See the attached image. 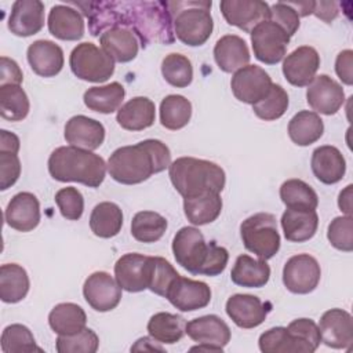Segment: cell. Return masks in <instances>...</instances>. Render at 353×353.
I'll return each mask as SVG.
<instances>
[{"instance_id":"cell-1","label":"cell","mask_w":353,"mask_h":353,"mask_svg":"<svg viewBox=\"0 0 353 353\" xmlns=\"http://www.w3.org/2000/svg\"><path fill=\"white\" fill-rule=\"evenodd\" d=\"M88 18L92 36L110 28H127L135 33L142 48L152 43L172 44V17L167 1H70Z\"/></svg>"},{"instance_id":"cell-2","label":"cell","mask_w":353,"mask_h":353,"mask_svg":"<svg viewBox=\"0 0 353 353\" xmlns=\"http://www.w3.org/2000/svg\"><path fill=\"white\" fill-rule=\"evenodd\" d=\"M171 164L168 146L159 139H145L117 148L108 160V172L123 185H137L161 172Z\"/></svg>"},{"instance_id":"cell-3","label":"cell","mask_w":353,"mask_h":353,"mask_svg":"<svg viewBox=\"0 0 353 353\" xmlns=\"http://www.w3.org/2000/svg\"><path fill=\"white\" fill-rule=\"evenodd\" d=\"M172 254L176 263L189 273L208 277L221 274L229 261L228 250L215 241L207 243L194 226H183L175 233Z\"/></svg>"},{"instance_id":"cell-4","label":"cell","mask_w":353,"mask_h":353,"mask_svg":"<svg viewBox=\"0 0 353 353\" xmlns=\"http://www.w3.org/2000/svg\"><path fill=\"white\" fill-rule=\"evenodd\" d=\"M105 160L87 149L59 146L48 157V172L59 182H77L88 188H98L106 175Z\"/></svg>"},{"instance_id":"cell-5","label":"cell","mask_w":353,"mask_h":353,"mask_svg":"<svg viewBox=\"0 0 353 353\" xmlns=\"http://www.w3.org/2000/svg\"><path fill=\"white\" fill-rule=\"evenodd\" d=\"M168 175L183 199L204 193H221L226 183V175L221 165L196 157L174 160L168 167Z\"/></svg>"},{"instance_id":"cell-6","label":"cell","mask_w":353,"mask_h":353,"mask_svg":"<svg viewBox=\"0 0 353 353\" xmlns=\"http://www.w3.org/2000/svg\"><path fill=\"white\" fill-rule=\"evenodd\" d=\"M211 6L212 3L207 0L167 1L172 17L174 34L181 43L199 47L210 39L214 29Z\"/></svg>"},{"instance_id":"cell-7","label":"cell","mask_w":353,"mask_h":353,"mask_svg":"<svg viewBox=\"0 0 353 353\" xmlns=\"http://www.w3.org/2000/svg\"><path fill=\"white\" fill-rule=\"evenodd\" d=\"M240 234L244 247L259 259L268 261L280 250V234L276 216L269 212H258L240 225Z\"/></svg>"},{"instance_id":"cell-8","label":"cell","mask_w":353,"mask_h":353,"mask_svg":"<svg viewBox=\"0 0 353 353\" xmlns=\"http://www.w3.org/2000/svg\"><path fill=\"white\" fill-rule=\"evenodd\" d=\"M73 74L84 81L103 83L114 73V61L94 43L77 44L69 57Z\"/></svg>"},{"instance_id":"cell-9","label":"cell","mask_w":353,"mask_h":353,"mask_svg":"<svg viewBox=\"0 0 353 353\" xmlns=\"http://www.w3.org/2000/svg\"><path fill=\"white\" fill-rule=\"evenodd\" d=\"M250 34L254 55L262 63L276 65L285 57L291 37L276 22L263 21Z\"/></svg>"},{"instance_id":"cell-10","label":"cell","mask_w":353,"mask_h":353,"mask_svg":"<svg viewBox=\"0 0 353 353\" xmlns=\"http://www.w3.org/2000/svg\"><path fill=\"white\" fill-rule=\"evenodd\" d=\"M321 269L316 258L309 254L291 256L283 268V283L292 294H309L320 283Z\"/></svg>"},{"instance_id":"cell-11","label":"cell","mask_w":353,"mask_h":353,"mask_svg":"<svg viewBox=\"0 0 353 353\" xmlns=\"http://www.w3.org/2000/svg\"><path fill=\"white\" fill-rule=\"evenodd\" d=\"M219 8L229 25L245 33L270 19V6L262 0H222Z\"/></svg>"},{"instance_id":"cell-12","label":"cell","mask_w":353,"mask_h":353,"mask_svg":"<svg viewBox=\"0 0 353 353\" xmlns=\"http://www.w3.org/2000/svg\"><path fill=\"white\" fill-rule=\"evenodd\" d=\"M272 77L256 65H247L236 70L230 80L233 95L244 103L254 105L261 101L270 90Z\"/></svg>"},{"instance_id":"cell-13","label":"cell","mask_w":353,"mask_h":353,"mask_svg":"<svg viewBox=\"0 0 353 353\" xmlns=\"http://www.w3.org/2000/svg\"><path fill=\"white\" fill-rule=\"evenodd\" d=\"M152 256L138 252L121 255L114 263V277L119 285L128 292H141L149 287Z\"/></svg>"},{"instance_id":"cell-14","label":"cell","mask_w":353,"mask_h":353,"mask_svg":"<svg viewBox=\"0 0 353 353\" xmlns=\"http://www.w3.org/2000/svg\"><path fill=\"white\" fill-rule=\"evenodd\" d=\"M121 287L108 272H94L83 285L85 302L97 312H110L121 301Z\"/></svg>"},{"instance_id":"cell-15","label":"cell","mask_w":353,"mask_h":353,"mask_svg":"<svg viewBox=\"0 0 353 353\" xmlns=\"http://www.w3.org/2000/svg\"><path fill=\"white\" fill-rule=\"evenodd\" d=\"M306 101L309 106L321 114H335L345 102L342 85L328 74H319L307 84Z\"/></svg>"},{"instance_id":"cell-16","label":"cell","mask_w":353,"mask_h":353,"mask_svg":"<svg viewBox=\"0 0 353 353\" xmlns=\"http://www.w3.org/2000/svg\"><path fill=\"white\" fill-rule=\"evenodd\" d=\"M170 303L181 312H193L205 307L211 301V288L207 283L182 277L172 283L165 296Z\"/></svg>"},{"instance_id":"cell-17","label":"cell","mask_w":353,"mask_h":353,"mask_svg":"<svg viewBox=\"0 0 353 353\" xmlns=\"http://www.w3.org/2000/svg\"><path fill=\"white\" fill-rule=\"evenodd\" d=\"M319 330L321 342L332 349H350L353 343V320L349 312L334 307L323 313Z\"/></svg>"},{"instance_id":"cell-18","label":"cell","mask_w":353,"mask_h":353,"mask_svg":"<svg viewBox=\"0 0 353 353\" xmlns=\"http://www.w3.org/2000/svg\"><path fill=\"white\" fill-rule=\"evenodd\" d=\"M320 68V55L310 46H301L284 58L283 74L295 87L307 85Z\"/></svg>"},{"instance_id":"cell-19","label":"cell","mask_w":353,"mask_h":353,"mask_svg":"<svg viewBox=\"0 0 353 353\" xmlns=\"http://www.w3.org/2000/svg\"><path fill=\"white\" fill-rule=\"evenodd\" d=\"M226 313L232 321L240 328H255L261 325L270 306L263 303L258 296L250 294H234L226 301Z\"/></svg>"},{"instance_id":"cell-20","label":"cell","mask_w":353,"mask_h":353,"mask_svg":"<svg viewBox=\"0 0 353 353\" xmlns=\"http://www.w3.org/2000/svg\"><path fill=\"white\" fill-rule=\"evenodd\" d=\"M7 26L19 37L39 33L44 26V4L40 0H17L11 7Z\"/></svg>"},{"instance_id":"cell-21","label":"cell","mask_w":353,"mask_h":353,"mask_svg":"<svg viewBox=\"0 0 353 353\" xmlns=\"http://www.w3.org/2000/svg\"><path fill=\"white\" fill-rule=\"evenodd\" d=\"M6 223L18 232H30L40 223V203L30 192L12 196L4 211Z\"/></svg>"},{"instance_id":"cell-22","label":"cell","mask_w":353,"mask_h":353,"mask_svg":"<svg viewBox=\"0 0 353 353\" xmlns=\"http://www.w3.org/2000/svg\"><path fill=\"white\" fill-rule=\"evenodd\" d=\"M63 137L70 146L92 152L103 143L105 127L95 119L77 114L66 121Z\"/></svg>"},{"instance_id":"cell-23","label":"cell","mask_w":353,"mask_h":353,"mask_svg":"<svg viewBox=\"0 0 353 353\" xmlns=\"http://www.w3.org/2000/svg\"><path fill=\"white\" fill-rule=\"evenodd\" d=\"M185 334L197 343H207L219 349H223L232 336L229 325L216 314H207L188 321Z\"/></svg>"},{"instance_id":"cell-24","label":"cell","mask_w":353,"mask_h":353,"mask_svg":"<svg viewBox=\"0 0 353 353\" xmlns=\"http://www.w3.org/2000/svg\"><path fill=\"white\" fill-rule=\"evenodd\" d=\"M32 70L41 77H54L63 68V51L51 40H36L26 51Z\"/></svg>"},{"instance_id":"cell-25","label":"cell","mask_w":353,"mask_h":353,"mask_svg":"<svg viewBox=\"0 0 353 353\" xmlns=\"http://www.w3.org/2000/svg\"><path fill=\"white\" fill-rule=\"evenodd\" d=\"M310 167L314 176L325 185L338 183L346 172V161L341 150L331 145H323L313 150Z\"/></svg>"},{"instance_id":"cell-26","label":"cell","mask_w":353,"mask_h":353,"mask_svg":"<svg viewBox=\"0 0 353 353\" xmlns=\"http://www.w3.org/2000/svg\"><path fill=\"white\" fill-rule=\"evenodd\" d=\"M50 33L65 41H76L84 36V19L69 4H57L50 10L47 19Z\"/></svg>"},{"instance_id":"cell-27","label":"cell","mask_w":353,"mask_h":353,"mask_svg":"<svg viewBox=\"0 0 353 353\" xmlns=\"http://www.w3.org/2000/svg\"><path fill=\"white\" fill-rule=\"evenodd\" d=\"M250 51L244 39L237 34H225L215 43L214 59L225 73H234L250 62Z\"/></svg>"},{"instance_id":"cell-28","label":"cell","mask_w":353,"mask_h":353,"mask_svg":"<svg viewBox=\"0 0 353 353\" xmlns=\"http://www.w3.org/2000/svg\"><path fill=\"white\" fill-rule=\"evenodd\" d=\"M101 48L114 61L125 63L138 55L139 40L135 33L127 28H110L99 36Z\"/></svg>"},{"instance_id":"cell-29","label":"cell","mask_w":353,"mask_h":353,"mask_svg":"<svg viewBox=\"0 0 353 353\" xmlns=\"http://www.w3.org/2000/svg\"><path fill=\"white\" fill-rule=\"evenodd\" d=\"M156 119V106L148 97H134L117 110L116 120L119 125L128 131H141L153 125Z\"/></svg>"},{"instance_id":"cell-30","label":"cell","mask_w":353,"mask_h":353,"mask_svg":"<svg viewBox=\"0 0 353 353\" xmlns=\"http://www.w3.org/2000/svg\"><path fill=\"white\" fill-rule=\"evenodd\" d=\"M281 228L288 241L303 243L310 240L319 226V215L316 210L287 208L281 215Z\"/></svg>"},{"instance_id":"cell-31","label":"cell","mask_w":353,"mask_h":353,"mask_svg":"<svg viewBox=\"0 0 353 353\" xmlns=\"http://www.w3.org/2000/svg\"><path fill=\"white\" fill-rule=\"evenodd\" d=\"M270 277V268L263 259H254L241 254L237 256L230 272V279L236 285L245 288H261Z\"/></svg>"},{"instance_id":"cell-32","label":"cell","mask_w":353,"mask_h":353,"mask_svg":"<svg viewBox=\"0 0 353 353\" xmlns=\"http://www.w3.org/2000/svg\"><path fill=\"white\" fill-rule=\"evenodd\" d=\"M48 324L58 335H73L85 328L87 314L77 303L63 302L51 309Z\"/></svg>"},{"instance_id":"cell-33","label":"cell","mask_w":353,"mask_h":353,"mask_svg":"<svg viewBox=\"0 0 353 353\" xmlns=\"http://www.w3.org/2000/svg\"><path fill=\"white\" fill-rule=\"evenodd\" d=\"M222 211L221 193H204L183 199V212L192 225H207L214 222Z\"/></svg>"},{"instance_id":"cell-34","label":"cell","mask_w":353,"mask_h":353,"mask_svg":"<svg viewBox=\"0 0 353 353\" xmlns=\"http://www.w3.org/2000/svg\"><path fill=\"white\" fill-rule=\"evenodd\" d=\"M324 132V123L316 112L301 110L288 123L290 139L298 146H309L317 142Z\"/></svg>"},{"instance_id":"cell-35","label":"cell","mask_w":353,"mask_h":353,"mask_svg":"<svg viewBox=\"0 0 353 353\" xmlns=\"http://www.w3.org/2000/svg\"><path fill=\"white\" fill-rule=\"evenodd\" d=\"M124 95V87L119 81H113L106 85L88 88L83 95V101L90 110L109 114L120 109Z\"/></svg>"},{"instance_id":"cell-36","label":"cell","mask_w":353,"mask_h":353,"mask_svg":"<svg viewBox=\"0 0 353 353\" xmlns=\"http://www.w3.org/2000/svg\"><path fill=\"white\" fill-rule=\"evenodd\" d=\"M29 276L18 263H4L0 268V298L6 303H17L29 292Z\"/></svg>"},{"instance_id":"cell-37","label":"cell","mask_w":353,"mask_h":353,"mask_svg":"<svg viewBox=\"0 0 353 353\" xmlns=\"http://www.w3.org/2000/svg\"><path fill=\"white\" fill-rule=\"evenodd\" d=\"M123 226L121 208L112 201H102L94 207L90 215L91 232L102 239H110L120 233Z\"/></svg>"},{"instance_id":"cell-38","label":"cell","mask_w":353,"mask_h":353,"mask_svg":"<svg viewBox=\"0 0 353 353\" xmlns=\"http://www.w3.org/2000/svg\"><path fill=\"white\" fill-rule=\"evenodd\" d=\"M185 327L186 321L182 316L168 312L156 313L148 321L149 336L156 342L165 345H172L181 341L185 335Z\"/></svg>"},{"instance_id":"cell-39","label":"cell","mask_w":353,"mask_h":353,"mask_svg":"<svg viewBox=\"0 0 353 353\" xmlns=\"http://www.w3.org/2000/svg\"><path fill=\"white\" fill-rule=\"evenodd\" d=\"M259 350L263 353H313V350L288 332L287 327H273L261 334Z\"/></svg>"},{"instance_id":"cell-40","label":"cell","mask_w":353,"mask_h":353,"mask_svg":"<svg viewBox=\"0 0 353 353\" xmlns=\"http://www.w3.org/2000/svg\"><path fill=\"white\" fill-rule=\"evenodd\" d=\"M192 103L178 94L167 95L160 103V123L167 130H181L190 121Z\"/></svg>"},{"instance_id":"cell-41","label":"cell","mask_w":353,"mask_h":353,"mask_svg":"<svg viewBox=\"0 0 353 353\" xmlns=\"http://www.w3.org/2000/svg\"><path fill=\"white\" fill-rule=\"evenodd\" d=\"M167 219L154 211H139L132 216L131 234L137 241L154 243L167 230Z\"/></svg>"},{"instance_id":"cell-42","label":"cell","mask_w":353,"mask_h":353,"mask_svg":"<svg viewBox=\"0 0 353 353\" xmlns=\"http://www.w3.org/2000/svg\"><path fill=\"white\" fill-rule=\"evenodd\" d=\"M280 199L287 208L316 210L319 205L317 193L302 179H287L280 186Z\"/></svg>"},{"instance_id":"cell-43","label":"cell","mask_w":353,"mask_h":353,"mask_svg":"<svg viewBox=\"0 0 353 353\" xmlns=\"http://www.w3.org/2000/svg\"><path fill=\"white\" fill-rule=\"evenodd\" d=\"M30 109L29 98L21 85H0V113L10 121L23 120Z\"/></svg>"},{"instance_id":"cell-44","label":"cell","mask_w":353,"mask_h":353,"mask_svg":"<svg viewBox=\"0 0 353 353\" xmlns=\"http://www.w3.org/2000/svg\"><path fill=\"white\" fill-rule=\"evenodd\" d=\"M161 74L172 87L185 88L193 80V66L183 54L171 52L161 61Z\"/></svg>"},{"instance_id":"cell-45","label":"cell","mask_w":353,"mask_h":353,"mask_svg":"<svg viewBox=\"0 0 353 353\" xmlns=\"http://www.w3.org/2000/svg\"><path fill=\"white\" fill-rule=\"evenodd\" d=\"M290 99L287 91L280 84H272L269 92L256 103L252 105L254 113L265 120V121H273L280 119L288 108Z\"/></svg>"},{"instance_id":"cell-46","label":"cell","mask_w":353,"mask_h":353,"mask_svg":"<svg viewBox=\"0 0 353 353\" xmlns=\"http://www.w3.org/2000/svg\"><path fill=\"white\" fill-rule=\"evenodd\" d=\"M1 350L3 353L41 352V349L36 345L32 331L23 324H10L3 330Z\"/></svg>"},{"instance_id":"cell-47","label":"cell","mask_w":353,"mask_h":353,"mask_svg":"<svg viewBox=\"0 0 353 353\" xmlns=\"http://www.w3.org/2000/svg\"><path fill=\"white\" fill-rule=\"evenodd\" d=\"M58 353H95L99 347V338L91 328H84L73 335H58Z\"/></svg>"},{"instance_id":"cell-48","label":"cell","mask_w":353,"mask_h":353,"mask_svg":"<svg viewBox=\"0 0 353 353\" xmlns=\"http://www.w3.org/2000/svg\"><path fill=\"white\" fill-rule=\"evenodd\" d=\"M179 273L174 266L161 256H152V269L149 279V290L163 298L167 296L170 287L176 280Z\"/></svg>"},{"instance_id":"cell-49","label":"cell","mask_w":353,"mask_h":353,"mask_svg":"<svg viewBox=\"0 0 353 353\" xmlns=\"http://www.w3.org/2000/svg\"><path fill=\"white\" fill-rule=\"evenodd\" d=\"M327 239L336 250L353 251V219L350 215L336 216L331 221L327 230Z\"/></svg>"},{"instance_id":"cell-50","label":"cell","mask_w":353,"mask_h":353,"mask_svg":"<svg viewBox=\"0 0 353 353\" xmlns=\"http://www.w3.org/2000/svg\"><path fill=\"white\" fill-rule=\"evenodd\" d=\"M55 203L61 215L69 221H77L84 211V199L77 188L66 186L55 193Z\"/></svg>"},{"instance_id":"cell-51","label":"cell","mask_w":353,"mask_h":353,"mask_svg":"<svg viewBox=\"0 0 353 353\" xmlns=\"http://www.w3.org/2000/svg\"><path fill=\"white\" fill-rule=\"evenodd\" d=\"M270 21L281 26L290 37L299 29V15L287 1H277L270 6Z\"/></svg>"},{"instance_id":"cell-52","label":"cell","mask_w":353,"mask_h":353,"mask_svg":"<svg viewBox=\"0 0 353 353\" xmlns=\"http://www.w3.org/2000/svg\"><path fill=\"white\" fill-rule=\"evenodd\" d=\"M287 330L299 341L306 343L313 352L319 347L321 342L319 325L312 319H296L288 324Z\"/></svg>"},{"instance_id":"cell-53","label":"cell","mask_w":353,"mask_h":353,"mask_svg":"<svg viewBox=\"0 0 353 353\" xmlns=\"http://www.w3.org/2000/svg\"><path fill=\"white\" fill-rule=\"evenodd\" d=\"M21 175V161L18 154L0 152V189L11 188Z\"/></svg>"},{"instance_id":"cell-54","label":"cell","mask_w":353,"mask_h":353,"mask_svg":"<svg viewBox=\"0 0 353 353\" xmlns=\"http://www.w3.org/2000/svg\"><path fill=\"white\" fill-rule=\"evenodd\" d=\"M23 80V74L18 63L8 58V57H1L0 59V85H7V84H15L19 85Z\"/></svg>"},{"instance_id":"cell-55","label":"cell","mask_w":353,"mask_h":353,"mask_svg":"<svg viewBox=\"0 0 353 353\" xmlns=\"http://www.w3.org/2000/svg\"><path fill=\"white\" fill-rule=\"evenodd\" d=\"M352 65H353V51L352 50H343L338 54L335 61V72L338 77L345 83L346 85L353 84V74H352Z\"/></svg>"},{"instance_id":"cell-56","label":"cell","mask_w":353,"mask_h":353,"mask_svg":"<svg viewBox=\"0 0 353 353\" xmlns=\"http://www.w3.org/2000/svg\"><path fill=\"white\" fill-rule=\"evenodd\" d=\"M338 12L339 11L336 7V3H334V1H316L314 3L313 14L327 23L334 21L338 17Z\"/></svg>"},{"instance_id":"cell-57","label":"cell","mask_w":353,"mask_h":353,"mask_svg":"<svg viewBox=\"0 0 353 353\" xmlns=\"http://www.w3.org/2000/svg\"><path fill=\"white\" fill-rule=\"evenodd\" d=\"M19 146V138L14 132H10L7 130L0 131V152L18 154Z\"/></svg>"},{"instance_id":"cell-58","label":"cell","mask_w":353,"mask_h":353,"mask_svg":"<svg viewBox=\"0 0 353 353\" xmlns=\"http://www.w3.org/2000/svg\"><path fill=\"white\" fill-rule=\"evenodd\" d=\"M142 350H152V352H164V347L154 343V339L152 338H148V336H143V338H139L132 346H131V352H142Z\"/></svg>"},{"instance_id":"cell-59","label":"cell","mask_w":353,"mask_h":353,"mask_svg":"<svg viewBox=\"0 0 353 353\" xmlns=\"http://www.w3.org/2000/svg\"><path fill=\"white\" fill-rule=\"evenodd\" d=\"M352 189H353V186L347 185L339 193V197H338V205H339L341 211L345 212L346 215H350V216H352Z\"/></svg>"},{"instance_id":"cell-60","label":"cell","mask_w":353,"mask_h":353,"mask_svg":"<svg viewBox=\"0 0 353 353\" xmlns=\"http://www.w3.org/2000/svg\"><path fill=\"white\" fill-rule=\"evenodd\" d=\"M299 17H307L309 14H313L314 3L316 1H287Z\"/></svg>"},{"instance_id":"cell-61","label":"cell","mask_w":353,"mask_h":353,"mask_svg":"<svg viewBox=\"0 0 353 353\" xmlns=\"http://www.w3.org/2000/svg\"><path fill=\"white\" fill-rule=\"evenodd\" d=\"M190 352H214V353H218V352H223V349H219L216 346H212V345H207V343H199L197 346H192L190 347Z\"/></svg>"}]
</instances>
